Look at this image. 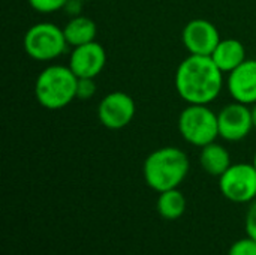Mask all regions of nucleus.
Segmentation results:
<instances>
[{"label":"nucleus","mask_w":256,"mask_h":255,"mask_svg":"<svg viewBox=\"0 0 256 255\" xmlns=\"http://www.w3.org/2000/svg\"><path fill=\"white\" fill-rule=\"evenodd\" d=\"M224 75L210 56L189 54L176 71L174 86L186 104L210 105L224 89Z\"/></svg>","instance_id":"f257e3e1"},{"label":"nucleus","mask_w":256,"mask_h":255,"mask_svg":"<svg viewBox=\"0 0 256 255\" xmlns=\"http://www.w3.org/2000/svg\"><path fill=\"white\" fill-rule=\"evenodd\" d=\"M190 162L184 150L165 146L153 150L142 164V176L148 188L164 192L178 188L189 174Z\"/></svg>","instance_id":"f03ea898"},{"label":"nucleus","mask_w":256,"mask_h":255,"mask_svg":"<svg viewBox=\"0 0 256 255\" xmlns=\"http://www.w3.org/2000/svg\"><path fill=\"white\" fill-rule=\"evenodd\" d=\"M78 77L69 65H48L34 81V96L46 110H62L76 99Z\"/></svg>","instance_id":"7ed1b4c3"},{"label":"nucleus","mask_w":256,"mask_h":255,"mask_svg":"<svg viewBox=\"0 0 256 255\" xmlns=\"http://www.w3.org/2000/svg\"><path fill=\"white\" fill-rule=\"evenodd\" d=\"M178 131L186 143L201 149L219 138L218 114L208 105L188 104L178 116Z\"/></svg>","instance_id":"20e7f679"},{"label":"nucleus","mask_w":256,"mask_h":255,"mask_svg":"<svg viewBox=\"0 0 256 255\" xmlns=\"http://www.w3.org/2000/svg\"><path fill=\"white\" fill-rule=\"evenodd\" d=\"M22 47L27 56L36 62H51L64 54L68 41L63 29L54 23H36L24 35Z\"/></svg>","instance_id":"39448f33"},{"label":"nucleus","mask_w":256,"mask_h":255,"mask_svg":"<svg viewBox=\"0 0 256 255\" xmlns=\"http://www.w3.org/2000/svg\"><path fill=\"white\" fill-rule=\"evenodd\" d=\"M220 194L231 203L250 204L256 200V168L250 162L231 164L219 177Z\"/></svg>","instance_id":"423d86ee"},{"label":"nucleus","mask_w":256,"mask_h":255,"mask_svg":"<svg viewBox=\"0 0 256 255\" xmlns=\"http://www.w3.org/2000/svg\"><path fill=\"white\" fill-rule=\"evenodd\" d=\"M219 137L230 143L243 141L250 135L254 128L252 108L240 102H231L218 113Z\"/></svg>","instance_id":"0eeeda50"},{"label":"nucleus","mask_w":256,"mask_h":255,"mask_svg":"<svg viewBox=\"0 0 256 255\" xmlns=\"http://www.w3.org/2000/svg\"><path fill=\"white\" fill-rule=\"evenodd\" d=\"M135 113V101L124 92H111L105 95L98 107L99 122L112 131L126 128L134 120Z\"/></svg>","instance_id":"6e6552de"},{"label":"nucleus","mask_w":256,"mask_h":255,"mask_svg":"<svg viewBox=\"0 0 256 255\" xmlns=\"http://www.w3.org/2000/svg\"><path fill=\"white\" fill-rule=\"evenodd\" d=\"M220 39L222 38L218 27L204 18L190 20L182 32L184 48L189 54L196 56H212Z\"/></svg>","instance_id":"1a4fd4ad"},{"label":"nucleus","mask_w":256,"mask_h":255,"mask_svg":"<svg viewBox=\"0 0 256 255\" xmlns=\"http://www.w3.org/2000/svg\"><path fill=\"white\" fill-rule=\"evenodd\" d=\"M68 65L78 78H96L106 65V51L96 41L75 47Z\"/></svg>","instance_id":"9d476101"},{"label":"nucleus","mask_w":256,"mask_h":255,"mask_svg":"<svg viewBox=\"0 0 256 255\" xmlns=\"http://www.w3.org/2000/svg\"><path fill=\"white\" fill-rule=\"evenodd\" d=\"M228 92L236 102L256 104V59H246L238 68L228 74Z\"/></svg>","instance_id":"9b49d317"},{"label":"nucleus","mask_w":256,"mask_h":255,"mask_svg":"<svg viewBox=\"0 0 256 255\" xmlns=\"http://www.w3.org/2000/svg\"><path fill=\"white\" fill-rule=\"evenodd\" d=\"M210 57L218 65V68L226 75L232 72L236 68H238L248 59L244 45L236 38L220 39V42L218 44L216 50Z\"/></svg>","instance_id":"f8f14e48"},{"label":"nucleus","mask_w":256,"mask_h":255,"mask_svg":"<svg viewBox=\"0 0 256 255\" xmlns=\"http://www.w3.org/2000/svg\"><path fill=\"white\" fill-rule=\"evenodd\" d=\"M231 164H232L231 162V153L224 144L213 141V143L201 147L200 165L207 174L214 176V177H220L231 167Z\"/></svg>","instance_id":"ddd939ff"},{"label":"nucleus","mask_w":256,"mask_h":255,"mask_svg":"<svg viewBox=\"0 0 256 255\" xmlns=\"http://www.w3.org/2000/svg\"><path fill=\"white\" fill-rule=\"evenodd\" d=\"M63 32H64L68 45L75 48V47L96 41L98 26L92 18L86 15H78V17L70 18L66 23V26L63 27Z\"/></svg>","instance_id":"4468645a"},{"label":"nucleus","mask_w":256,"mask_h":255,"mask_svg":"<svg viewBox=\"0 0 256 255\" xmlns=\"http://www.w3.org/2000/svg\"><path fill=\"white\" fill-rule=\"evenodd\" d=\"M186 197L178 188L159 192L156 200L158 213L166 221H176L182 218L186 212Z\"/></svg>","instance_id":"2eb2a0df"},{"label":"nucleus","mask_w":256,"mask_h":255,"mask_svg":"<svg viewBox=\"0 0 256 255\" xmlns=\"http://www.w3.org/2000/svg\"><path fill=\"white\" fill-rule=\"evenodd\" d=\"M32 9L40 14H52L57 11H63L68 0H27Z\"/></svg>","instance_id":"dca6fc26"},{"label":"nucleus","mask_w":256,"mask_h":255,"mask_svg":"<svg viewBox=\"0 0 256 255\" xmlns=\"http://www.w3.org/2000/svg\"><path fill=\"white\" fill-rule=\"evenodd\" d=\"M228 255H256V240L249 236L236 240L230 246Z\"/></svg>","instance_id":"f3484780"},{"label":"nucleus","mask_w":256,"mask_h":255,"mask_svg":"<svg viewBox=\"0 0 256 255\" xmlns=\"http://www.w3.org/2000/svg\"><path fill=\"white\" fill-rule=\"evenodd\" d=\"M98 92L94 78H78L76 86V99L81 101H90Z\"/></svg>","instance_id":"a211bd4d"},{"label":"nucleus","mask_w":256,"mask_h":255,"mask_svg":"<svg viewBox=\"0 0 256 255\" xmlns=\"http://www.w3.org/2000/svg\"><path fill=\"white\" fill-rule=\"evenodd\" d=\"M244 231H246V236L256 240V200L250 203L248 209L246 219H244Z\"/></svg>","instance_id":"6ab92c4d"},{"label":"nucleus","mask_w":256,"mask_h":255,"mask_svg":"<svg viewBox=\"0 0 256 255\" xmlns=\"http://www.w3.org/2000/svg\"><path fill=\"white\" fill-rule=\"evenodd\" d=\"M82 6H84V2L82 0H68L63 11L70 17H78V15H82Z\"/></svg>","instance_id":"aec40b11"},{"label":"nucleus","mask_w":256,"mask_h":255,"mask_svg":"<svg viewBox=\"0 0 256 255\" xmlns=\"http://www.w3.org/2000/svg\"><path fill=\"white\" fill-rule=\"evenodd\" d=\"M252 119H254V128L256 129V104L252 105Z\"/></svg>","instance_id":"412c9836"},{"label":"nucleus","mask_w":256,"mask_h":255,"mask_svg":"<svg viewBox=\"0 0 256 255\" xmlns=\"http://www.w3.org/2000/svg\"><path fill=\"white\" fill-rule=\"evenodd\" d=\"M252 164L255 165V168H256V152H255V155H254V159H252Z\"/></svg>","instance_id":"4be33fe9"},{"label":"nucleus","mask_w":256,"mask_h":255,"mask_svg":"<svg viewBox=\"0 0 256 255\" xmlns=\"http://www.w3.org/2000/svg\"><path fill=\"white\" fill-rule=\"evenodd\" d=\"M82 2H84V3H86V2H92V0H82Z\"/></svg>","instance_id":"5701e85b"}]
</instances>
